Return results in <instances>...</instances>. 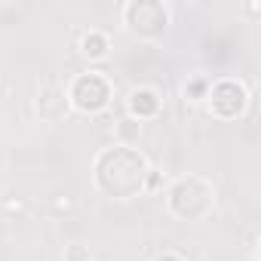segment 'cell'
<instances>
[{
  "label": "cell",
  "instance_id": "1",
  "mask_svg": "<svg viewBox=\"0 0 261 261\" xmlns=\"http://www.w3.org/2000/svg\"><path fill=\"white\" fill-rule=\"evenodd\" d=\"M151 178V163L136 145H111L101 148L92 160V185L101 197L108 200H136L139 194L148 191Z\"/></svg>",
  "mask_w": 261,
  "mask_h": 261
},
{
  "label": "cell",
  "instance_id": "2",
  "mask_svg": "<svg viewBox=\"0 0 261 261\" xmlns=\"http://www.w3.org/2000/svg\"><path fill=\"white\" fill-rule=\"evenodd\" d=\"M166 212L178 221H206L212 212H215V185L206 178V175H197V172H188V175H178L169 188H166Z\"/></svg>",
  "mask_w": 261,
  "mask_h": 261
},
{
  "label": "cell",
  "instance_id": "3",
  "mask_svg": "<svg viewBox=\"0 0 261 261\" xmlns=\"http://www.w3.org/2000/svg\"><path fill=\"white\" fill-rule=\"evenodd\" d=\"M65 92H68L71 111H77L83 117H98L114 101V83H111V77L105 71H95V68L71 77L68 86H65Z\"/></svg>",
  "mask_w": 261,
  "mask_h": 261
},
{
  "label": "cell",
  "instance_id": "4",
  "mask_svg": "<svg viewBox=\"0 0 261 261\" xmlns=\"http://www.w3.org/2000/svg\"><path fill=\"white\" fill-rule=\"evenodd\" d=\"M169 22H172V10L163 0H126L120 7V25L139 40L163 37Z\"/></svg>",
  "mask_w": 261,
  "mask_h": 261
},
{
  "label": "cell",
  "instance_id": "5",
  "mask_svg": "<svg viewBox=\"0 0 261 261\" xmlns=\"http://www.w3.org/2000/svg\"><path fill=\"white\" fill-rule=\"evenodd\" d=\"M203 105H206V111H209L212 120L230 123V120H240L249 111L252 92L237 77H218V80H209V89H206Z\"/></svg>",
  "mask_w": 261,
  "mask_h": 261
},
{
  "label": "cell",
  "instance_id": "6",
  "mask_svg": "<svg viewBox=\"0 0 261 261\" xmlns=\"http://www.w3.org/2000/svg\"><path fill=\"white\" fill-rule=\"evenodd\" d=\"M163 111V98L154 86H133L126 95V114L129 120L145 123V120H157Z\"/></svg>",
  "mask_w": 261,
  "mask_h": 261
},
{
  "label": "cell",
  "instance_id": "7",
  "mask_svg": "<svg viewBox=\"0 0 261 261\" xmlns=\"http://www.w3.org/2000/svg\"><path fill=\"white\" fill-rule=\"evenodd\" d=\"M34 108H37L40 123H49V126L62 123V120L71 114V105H68V92H65V86H59V83L43 86L40 95H37V101H34Z\"/></svg>",
  "mask_w": 261,
  "mask_h": 261
},
{
  "label": "cell",
  "instance_id": "8",
  "mask_svg": "<svg viewBox=\"0 0 261 261\" xmlns=\"http://www.w3.org/2000/svg\"><path fill=\"white\" fill-rule=\"evenodd\" d=\"M108 49H111V37H108L101 28H86V31L77 37V53H80L86 62H101V59H108Z\"/></svg>",
  "mask_w": 261,
  "mask_h": 261
},
{
  "label": "cell",
  "instance_id": "9",
  "mask_svg": "<svg viewBox=\"0 0 261 261\" xmlns=\"http://www.w3.org/2000/svg\"><path fill=\"white\" fill-rule=\"evenodd\" d=\"M206 89H209V80L206 77H194L185 86V101H203L206 98Z\"/></svg>",
  "mask_w": 261,
  "mask_h": 261
},
{
  "label": "cell",
  "instance_id": "10",
  "mask_svg": "<svg viewBox=\"0 0 261 261\" xmlns=\"http://www.w3.org/2000/svg\"><path fill=\"white\" fill-rule=\"evenodd\" d=\"M65 261H92V252L80 243H71V246H65Z\"/></svg>",
  "mask_w": 261,
  "mask_h": 261
},
{
  "label": "cell",
  "instance_id": "11",
  "mask_svg": "<svg viewBox=\"0 0 261 261\" xmlns=\"http://www.w3.org/2000/svg\"><path fill=\"white\" fill-rule=\"evenodd\" d=\"M151 261H188V258L178 255V252H160V255H154Z\"/></svg>",
  "mask_w": 261,
  "mask_h": 261
}]
</instances>
